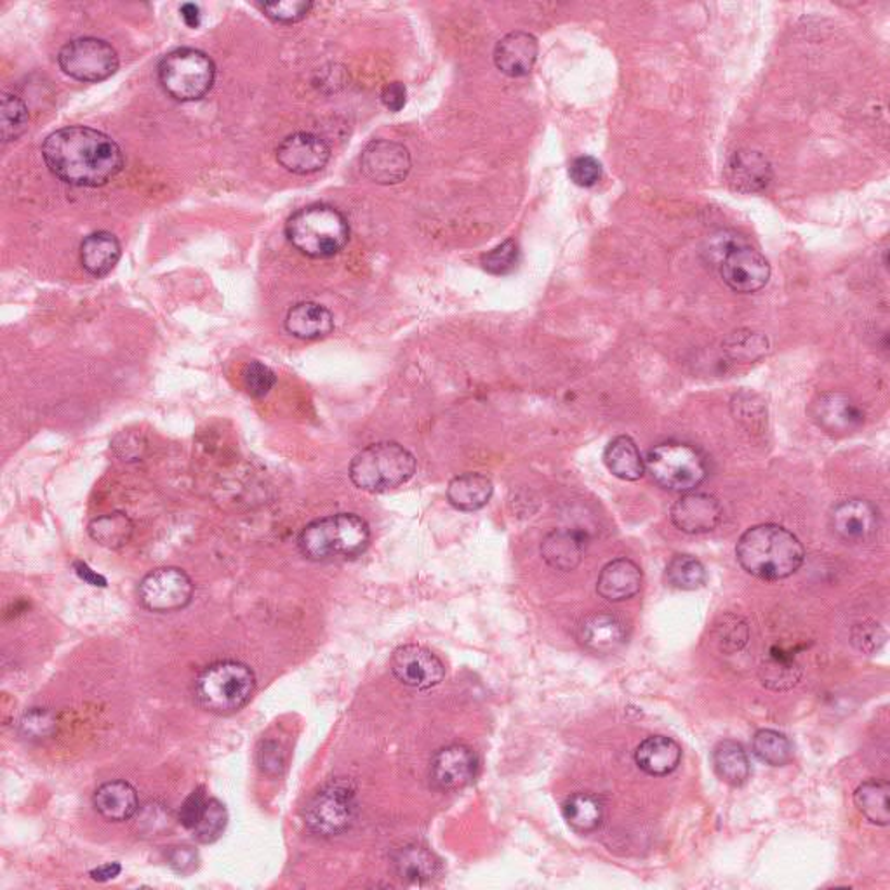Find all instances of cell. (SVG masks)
Here are the masks:
<instances>
[{"instance_id": "cell-38", "label": "cell", "mask_w": 890, "mask_h": 890, "mask_svg": "<svg viewBox=\"0 0 890 890\" xmlns=\"http://www.w3.org/2000/svg\"><path fill=\"white\" fill-rule=\"evenodd\" d=\"M666 577L671 586L686 592L701 588L706 583V569L701 560L692 555H675L666 567Z\"/></svg>"}, {"instance_id": "cell-50", "label": "cell", "mask_w": 890, "mask_h": 890, "mask_svg": "<svg viewBox=\"0 0 890 890\" xmlns=\"http://www.w3.org/2000/svg\"><path fill=\"white\" fill-rule=\"evenodd\" d=\"M52 729H55V717L49 710L35 709L23 717L22 733L26 738H46Z\"/></svg>"}, {"instance_id": "cell-25", "label": "cell", "mask_w": 890, "mask_h": 890, "mask_svg": "<svg viewBox=\"0 0 890 890\" xmlns=\"http://www.w3.org/2000/svg\"><path fill=\"white\" fill-rule=\"evenodd\" d=\"M391 866L397 878L411 886L432 882L441 874V859L420 844L400 847L391 857Z\"/></svg>"}, {"instance_id": "cell-23", "label": "cell", "mask_w": 890, "mask_h": 890, "mask_svg": "<svg viewBox=\"0 0 890 890\" xmlns=\"http://www.w3.org/2000/svg\"><path fill=\"white\" fill-rule=\"evenodd\" d=\"M586 535L582 530L555 529L541 541V555L557 571H573L585 557Z\"/></svg>"}, {"instance_id": "cell-14", "label": "cell", "mask_w": 890, "mask_h": 890, "mask_svg": "<svg viewBox=\"0 0 890 890\" xmlns=\"http://www.w3.org/2000/svg\"><path fill=\"white\" fill-rule=\"evenodd\" d=\"M411 153L397 141L374 140L362 150V173L377 185H397L403 181L411 173Z\"/></svg>"}, {"instance_id": "cell-56", "label": "cell", "mask_w": 890, "mask_h": 890, "mask_svg": "<svg viewBox=\"0 0 890 890\" xmlns=\"http://www.w3.org/2000/svg\"><path fill=\"white\" fill-rule=\"evenodd\" d=\"M181 16L187 23L188 26L191 28H196V26L200 25V8L197 4H183L181 9Z\"/></svg>"}, {"instance_id": "cell-31", "label": "cell", "mask_w": 890, "mask_h": 890, "mask_svg": "<svg viewBox=\"0 0 890 890\" xmlns=\"http://www.w3.org/2000/svg\"><path fill=\"white\" fill-rule=\"evenodd\" d=\"M604 462L612 476L628 482H635L645 473V459L642 458L641 449L635 441L626 435H619L609 442L604 453Z\"/></svg>"}, {"instance_id": "cell-26", "label": "cell", "mask_w": 890, "mask_h": 890, "mask_svg": "<svg viewBox=\"0 0 890 890\" xmlns=\"http://www.w3.org/2000/svg\"><path fill=\"white\" fill-rule=\"evenodd\" d=\"M94 809L110 822L129 821L140 809V798L128 781H110L99 786L93 797Z\"/></svg>"}, {"instance_id": "cell-48", "label": "cell", "mask_w": 890, "mask_h": 890, "mask_svg": "<svg viewBox=\"0 0 890 890\" xmlns=\"http://www.w3.org/2000/svg\"><path fill=\"white\" fill-rule=\"evenodd\" d=\"M569 176L576 183L577 187L592 188L602 178V166L600 162L589 155L574 159L569 167Z\"/></svg>"}, {"instance_id": "cell-32", "label": "cell", "mask_w": 890, "mask_h": 890, "mask_svg": "<svg viewBox=\"0 0 890 890\" xmlns=\"http://www.w3.org/2000/svg\"><path fill=\"white\" fill-rule=\"evenodd\" d=\"M712 763L717 776L734 788L747 785V781L750 780V759L739 742L730 739L718 742L717 747L713 748Z\"/></svg>"}, {"instance_id": "cell-21", "label": "cell", "mask_w": 890, "mask_h": 890, "mask_svg": "<svg viewBox=\"0 0 890 890\" xmlns=\"http://www.w3.org/2000/svg\"><path fill=\"white\" fill-rule=\"evenodd\" d=\"M774 173L772 164L757 150H739L733 153L725 167V179L739 194H759L771 185Z\"/></svg>"}, {"instance_id": "cell-15", "label": "cell", "mask_w": 890, "mask_h": 890, "mask_svg": "<svg viewBox=\"0 0 890 890\" xmlns=\"http://www.w3.org/2000/svg\"><path fill=\"white\" fill-rule=\"evenodd\" d=\"M479 757L467 745H449L433 754L430 777L442 792H456L476 780Z\"/></svg>"}, {"instance_id": "cell-33", "label": "cell", "mask_w": 890, "mask_h": 890, "mask_svg": "<svg viewBox=\"0 0 890 890\" xmlns=\"http://www.w3.org/2000/svg\"><path fill=\"white\" fill-rule=\"evenodd\" d=\"M562 816L577 833H592L602 827L604 806L592 793H574L562 806Z\"/></svg>"}, {"instance_id": "cell-28", "label": "cell", "mask_w": 890, "mask_h": 890, "mask_svg": "<svg viewBox=\"0 0 890 890\" xmlns=\"http://www.w3.org/2000/svg\"><path fill=\"white\" fill-rule=\"evenodd\" d=\"M680 760L682 748L679 742L666 736H651L635 751L636 765L649 776H668L679 768Z\"/></svg>"}, {"instance_id": "cell-30", "label": "cell", "mask_w": 890, "mask_h": 890, "mask_svg": "<svg viewBox=\"0 0 890 890\" xmlns=\"http://www.w3.org/2000/svg\"><path fill=\"white\" fill-rule=\"evenodd\" d=\"M494 485L482 473H462L454 477L447 488V500L461 512H477L491 501Z\"/></svg>"}, {"instance_id": "cell-1", "label": "cell", "mask_w": 890, "mask_h": 890, "mask_svg": "<svg viewBox=\"0 0 890 890\" xmlns=\"http://www.w3.org/2000/svg\"><path fill=\"white\" fill-rule=\"evenodd\" d=\"M43 157L56 178L75 187H103L124 166L119 144L105 132L84 126L51 132L44 141Z\"/></svg>"}, {"instance_id": "cell-20", "label": "cell", "mask_w": 890, "mask_h": 890, "mask_svg": "<svg viewBox=\"0 0 890 890\" xmlns=\"http://www.w3.org/2000/svg\"><path fill=\"white\" fill-rule=\"evenodd\" d=\"M831 529L847 543H863L878 530V512L869 501L845 500L833 508Z\"/></svg>"}, {"instance_id": "cell-44", "label": "cell", "mask_w": 890, "mask_h": 890, "mask_svg": "<svg viewBox=\"0 0 890 890\" xmlns=\"http://www.w3.org/2000/svg\"><path fill=\"white\" fill-rule=\"evenodd\" d=\"M244 386H246L247 394L255 399H261L265 395L273 390L277 383L276 373H273L268 365L264 362H249L242 374Z\"/></svg>"}, {"instance_id": "cell-54", "label": "cell", "mask_w": 890, "mask_h": 890, "mask_svg": "<svg viewBox=\"0 0 890 890\" xmlns=\"http://www.w3.org/2000/svg\"><path fill=\"white\" fill-rule=\"evenodd\" d=\"M73 569H75L77 576L81 577L82 582L87 583L91 586H99V588H105L106 579L102 576V574L96 573L90 565L82 562V560H77L73 562Z\"/></svg>"}, {"instance_id": "cell-41", "label": "cell", "mask_w": 890, "mask_h": 890, "mask_svg": "<svg viewBox=\"0 0 890 890\" xmlns=\"http://www.w3.org/2000/svg\"><path fill=\"white\" fill-rule=\"evenodd\" d=\"M518 259H520V250L518 244L514 238L503 242L500 246L489 250L480 258L483 270L492 273V276H506V273L514 272L517 268Z\"/></svg>"}, {"instance_id": "cell-51", "label": "cell", "mask_w": 890, "mask_h": 890, "mask_svg": "<svg viewBox=\"0 0 890 890\" xmlns=\"http://www.w3.org/2000/svg\"><path fill=\"white\" fill-rule=\"evenodd\" d=\"M206 804H208V800H206L204 788H197L196 792H191L190 797L183 801L181 810H179V822H181L183 827L187 828V830H194L197 822L200 821V816L204 812Z\"/></svg>"}, {"instance_id": "cell-47", "label": "cell", "mask_w": 890, "mask_h": 890, "mask_svg": "<svg viewBox=\"0 0 890 890\" xmlns=\"http://www.w3.org/2000/svg\"><path fill=\"white\" fill-rule=\"evenodd\" d=\"M734 415L748 429H754L757 424L763 423L765 408L762 400L757 395L741 394L733 400Z\"/></svg>"}, {"instance_id": "cell-18", "label": "cell", "mask_w": 890, "mask_h": 890, "mask_svg": "<svg viewBox=\"0 0 890 890\" xmlns=\"http://www.w3.org/2000/svg\"><path fill=\"white\" fill-rule=\"evenodd\" d=\"M576 636L583 649L597 656H609L626 644L628 628L618 616L592 612L577 624Z\"/></svg>"}, {"instance_id": "cell-35", "label": "cell", "mask_w": 890, "mask_h": 890, "mask_svg": "<svg viewBox=\"0 0 890 890\" xmlns=\"http://www.w3.org/2000/svg\"><path fill=\"white\" fill-rule=\"evenodd\" d=\"M759 677L763 686L772 691H788L801 679V668L792 654L772 651L771 656L760 665Z\"/></svg>"}, {"instance_id": "cell-3", "label": "cell", "mask_w": 890, "mask_h": 890, "mask_svg": "<svg viewBox=\"0 0 890 890\" xmlns=\"http://www.w3.org/2000/svg\"><path fill=\"white\" fill-rule=\"evenodd\" d=\"M371 543L370 524L355 514H338L309 522L297 544L314 562L356 559Z\"/></svg>"}, {"instance_id": "cell-11", "label": "cell", "mask_w": 890, "mask_h": 890, "mask_svg": "<svg viewBox=\"0 0 890 890\" xmlns=\"http://www.w3.org/2000/svg\"><path fill=\"white\" fill-rule=\"evenodd\" d=\"M194 582L183 569L159 567L141 579L138 595L144 609L152 612L181 611L194 598Z\"/></svg>"}, {"instance_id": "cell-45", "label": "cell", "mask_w": 890, "mask_h": 890, "mask_svg": "<svg viewBox=\"0 0 890 890\" xmlns=\"http://www.w3.org/2000/svg\"><path fill=\"white\" fill-rule=\"evenodd\" d=\"M851 642L859 653L875 654L886 645L887 632L882 624L865 621L851 630Z\"/></svg>"}, {"instance_id": "cell-2", "label": "cell", "mask_w": 890, "mask_h": 890, "mask_svg": "<svg viewBox=\"0 0 890 890\" xmlns=\"http://www.w3.org/2000/svg\"><path fill=\"white\" fill-rule=\"evenodd\" d=\"M739 564L751 576L780 582L797 573L806 559L800 539L777 524L751 527L736 547Z\"/></svg>"}, {"instance_id": "cell-10", "label": "cell", "mask_w": 890, "mask_h": 890, "mask_svg": "<svg viewBox=\"0 0 890 890\" xmlns=\"http://www.w3.org/2000/svg\"><path fill=\"white\" fill-rule=\"evenodd\" d=\"M58 63L75 81L99 82L119 70V55L102 38L81 37L61 47Z\"/></svg>"}, {"instance_id": "cell-9", "label": "cell", "mask_w": 890, "mask_h": 890, "mask_svg": "<svg viewBox=\"0 0 890 890\" xmlns=\"http://www.w3.org/2000/svg\"><path fill=\"white\" fill-rule=\"evenodd\" d=\"M645 471H649L654 482L674 492H692L709 476L703 456L691 445L679 442H666L651 449Z\"/></svg>"}, {"instance_id": "cell-40", "label": "cell", "mask_w": 890, "mask_h": 890, "mask_svg": "<svg viewBox=\"0 0 890 890\" xmlns=\"http://www.w3.org/2000/svg\"><path fill=\"white\" fill-rule=\"evenodd\" d=\"M226 824H229L226 807L216 798H212L206 804L204 812L200 816L197 827L194 828V833H196V839L199 840L200 844H212L223 835Z\"/></svg>"}, {"instance_id": "cell-43", "label": "cell", "mask_w": 890, "mask_h": 890, "mask_svg": "<svg viewBox=\"0 0 890 890\" xmlns=\"http://www.w3.org/2000/svg\"><path fill=\"white\" fill-rule=\"evenodd\" d=\"M748 636L747 621L739 616H725L724 623L717 626L718 644L725 653L741 651L747 645Z\"/></svg>"}, {"instance_id": "cell-19", "label": "cell", "mask_w": 890, "mask_h": 890, "mask_svg": "<svg viewBox=\"0 0 890 890\" xmlns=\"http://www.w3.org/2000/svg\"><path fill=\"white\" fill-rule=\"evenodd\" d=\"M721 503L703 492H687L671 506V522L686 535H706L721 526Z\"/></svg>"}, {"instance_id": "cell-52", "label": "cell", "mask_w": 890, "mask_h": 890, "mask_svg": "<svg viewBox=\"0 0 890 890\" xmlns=\"http://www.w3.org/2000/svg\"><path fill=\"white\" fill-rule=\"evenodd\" d=\"M383 105L390 112H400L408 102V90L402 82H390L382 91Z\"/></svg>"}, {"instance_id": "cell-7", "label": "cell", "mask_w": 890, "mask_h": 890, "mask_svg": "<svg viewBox=\"0 0 890 890\" xmlns=\"http://www.w3.org/2000/svg\"><path fill=\"white\" fill-rule=\"evenodd\" d=\"M216 67L206 52L179 47L167 52L159 63L162 90L176 102H197L211 91Z\"/></svg>"}, {"instance_id": "cell-37", "label": "cell", "mask_w": 890, "mask_h": 890, "mask_svg": "<svg viewBox=\"0 0 890 890\" xmlns=\"http://www.w3.org/2000/svg\"><path fill=\"white\" fill-rule=\"evenodd\" d=\"M753 753L765 765L783 768L792 760V742H789L785 734L772 729H762L754 734Z\"/></svg>"}, {"instance_id": "cell-22", "label": "cell", "mask_w": 890, "mask_h": 890, "mask_svg": "<svg viewBox=\"0 0 890 890\" xmlns=\"http://www.w3.org/2000/svg\"><path fill=\"white\" fill-rule=\"evenodd\" d=\"M538 38L529 32H510L494 47L497 70L512 79L529 75L538 60Z\"/></svg>"}, {"instance_id": "cell-17", "label": "cell", "mask_w": 890, "mask_h": 890, "mask_svg": "<svg viewBox=\"0 0 890 890\" xmlns=\"http://www.w3.org/2000/svg\"><path fill=\"white\" fill-rule=\"evenodd\" d=\"M331 159L329 144L312 132H296L277 147V161L285 171L300 176L318 173Z\"/></svg>"}, {"instance_id": "cell-13", "label": "cell", "mask_w": 890, "mask_h": 890, "mask_svg": "<svg viewBox=\"0 0 890 890\" xmlns=\"http://www.w3.org/2000/svg\"><path fill=\"white\" fill-rule=\"evenodd\" d=\"M395 679L415 691H430L444 680L445 666L441 657L423 645H402L391 656Z\"/></svg>"}, {"instance_id": "cell-36", "label": "cell", "mask_w": 890, "mask_h": 890, "mask_svg": "<svg viewBox=\"0 0 890 890\" xmlns=\"http://www.w3.org/2000/svg\"><path fill=\"white\" fill-rule=\"evenodd\" d=\"M132 535H134V524L122 512L102 515V517L91 520L90 524L91 538L110 550H120L126 547L131 541Z\"/></svg>"}, {"instance_id": "cell-34", "label": "cell", "mask_w": 890, "mask_h": 890, "mask_svg": "<svg viewBox=\"0 0 890 890\" xmlns=\"http://www.w3.org/2000/svg\"><path fill=\"white\" fill-rule=\"evenodd\" d=\"M889 793L890 786L887 781H865L854 792V804L869 822H874L877 827H889Z\"/></svg>"}, {"instance_id": "cell-4", "label": "cell", "mask_w": 890, "mask_h": 890, "mask_svg": "<svg viewBox=\"0 0 890 890\" xmlns=\"http://www.w3.org/2000/svg\"><path fill=\"white\" fill-rule=\"evenodd\" d=\"M285 235L302 255L331 258L350 241V225L343 212L332 206L309 204L289 218Z\"/></svg>"}, {"instance_id": "cell-5", "label": "cell", "mask_w": 890, "mask_h": 890, "mask_svg": "<svg viewBox=\"0 0 890 890\" xmlns=\"http://www.w3.org/2000/svg\"><path fill=\"white\" fill-rule=\"evenodd\" d=\"M256 691V675L238 661H220L208 666L197 677L194 698L200 709L216 715H230L249 703Z\"/></svg>"}, {"instance_id": "cell-29", "label": "cell", "mask_w": 890, "mask_h": 890, "mask_svg": "<svg viewBox=\"0 0 890 890\" xmlns=\"http://www.w3.org/2000/svg\"><path fill=\"white\" fill-rule=\"evenodd\" d=\"M120 259V242L110 232H94L81 244V264L93 277H105L117 267Z\"/></svg>"}, {"instance_id": "cell-6", "label": "cell", "mask_w": 890, "mask_h": 890, "mask_svg": "<svg viewBox=\"0 0 890 890\" xmlns=\"http://www.w3.org/2000/svg\"><path fill=\"white\" fill-rule=\"evenodd\" d=\"M414 473V454L397 442L367 445L350 462V479L365 492H386L400 488Z\"/></svg>"}, {"instance_id": "cell-53", "label": "cell", "mask_w": 890, "mask_h": 890, "mask_svg": "<svg viewBox=\"0 0 890 890\" xmlns=\"http://www.w3.org/2000/svg\"><path fill=\"white\" fill-rule=\"evenodd\" d=\"M171 866L185 874L197 860V853L191 847H174L169 853Z\"/></svg>"}, {"instance_id": "cell-39", "label": "cell", "mask_w": 890, "mask_h": 890, "mask_svg": "<svg viewBox=\"0 0 890 890\" xmlns=\"http://www.w3.org/2000/svg\"><path fill=\"white\" fill-rule=\"evenodd\" d=\"M28 108L22 99L14 94H4L2 98V114H0V129L2 141H16L28 128Z\"/></svg>"}, {"instance_id": "cell-16", "label": "cell", "mask_w": 890, "mask_h": 890, "mask_svg": "<svg viewBox=\"0 0 890 890\" xmlns=\"http://www.w3.org/2000/svg\"><path fill=\"white\" fill-rule=\"evenodd\" d=\"M812 420L831 437H845L865 423V412L848 395L840 391L819 395L810 408Z\"/></svg>"}, {"instance_id": "cell-24", "label": "cell", "mask_w": 890, "mask_h": 890, "mask_svg": "<svg viewBox=\"0 0 890 890\" xmlns=\"http://www.w3.org/2000/svg\"><path fill=\"white\" fill-rule=\"evenodd\" d=\"M642 588V571L628 559L612 560L600 571L597 592L609 602H624L635 597Z\"/></svg>"}, {"instance_id": "cell-49", "label": "cell", "mask_w": 890, "mask_h": 890, "mask_svg": "<svg viewBox=\"0 0 890 890\" xmlns=\"http://www.w3.org/2000/svg\"><path fill=\"white\" fill-rule=\"evenodd\" d=\"M258 765L267 776H280L285 768V751L277 741H265L258 750Z\"/></svg>"}, {"instance_id": "cell-12", "label": "cell", "mask_w": 890, "mask_h": 890, "mask_svg": "<svg viewBox=\"0 0 890 890\" xmlns=\"http://www.w3.org/2000/svg\"><path fill=\"white\" fill-rule=\"evenodd\" d=\"M721 277L734 293L751 294L765 288L771 265L762 253L747 244H730L721 261Z\"/></svg>"}, {"instance_id": "cell-42", "label": "cell", "mask_w": 890, "mask_h": 890, "mask_svg": "<svg viewBox=\"0 0 890 890\" xmlns=\"http://www.w3.org/2000/svg\"><path fill=\"white\" fill-rule=\"evenodd\" d=\"M312 8H314L312 2H303V0H282V2L259 4V9H261L265 16L270 17L272 22L284 23V25L302 22L303 17H306V14L312 11Z\"/></svg>"}, {"instance_id": "cell-55", "label": "cell", "mask_w": 890, "mask_h": 890, "mask_svg": "<svg viewBox=\"0 0 890 890\" xmlns=\"http://www.w3.org/2000/svg\"><path fill=\"white\" fill-rule=\"evenodd\" d=\"M120 871H122V866L119 863H106V865L91 869L90 877L93 878L94 882H108V880L119 877Z\"/></svg>"}, {"instance_id": "cell-27", "label": "cell", "mask_w": 890, "mask_h": 890, "mask_svg": "<svg viewBox=\"0 0 890 890\" xmlns=\"http://www.w3.org/2000/svg\"><path fill=\"white\" fill-rule=\"evenodd\" d=\"M285 329L297 340H323L335 329V317L324 305L302 302L289 309Z\"/></svg>"}, {"instance_id": "cell-46", "label": "cell", "mask_w": 890, "mask_h": 890, "mask_svg": "<svg viewBox=\"0 0 890 890\" xmlns=\"http://www.w3.org/2000/svg\"><path fill=\"white\" fill-rule=\"evenodd\" d=\"M727 350L733 353V356L753 361L768 350V338L750 331L747 335L742 331L734 332L727 340Z\"/></svg>"}, {"instance_id": "cell-8", "label": "cell", "mask_w": 890, "mask_h": 890, "mask_svg": "<svg viewBox=\"0 0 890 890\" xmlns=\"http://www.w3.org/2000/svg\"><path fill=\"white\" fill-rule=\"evenodd\" d=\"M356 788L347 777L331 780L309 798L303 810L306 828L323 839L341 835L355 822Z\"/></svg>"}]
</instances>
